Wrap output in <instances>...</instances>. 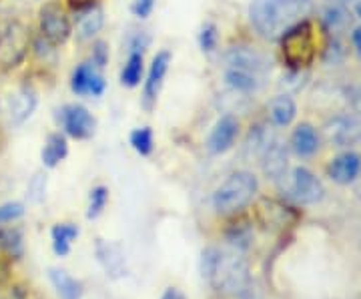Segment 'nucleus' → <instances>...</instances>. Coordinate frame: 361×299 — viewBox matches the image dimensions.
I'll return each instance as SVG.
<instances>
[{
    "mask_svg": "<svg viewBox=\"0 0 361 299\" xmlns=\"http://www.w3.org/2000/svg\"><path fill=\"white\" fill-rule=\"evenodd\" d=\"M94 2H97V0H66V4H68L73 11H77V13H82V11L90 8V6H94Z\"/></svg>",
    "mask_w": 361,
    "mask_h": 299,
    "instance_id": "nucleus-35",
    "label": "nucleus"
},
{
    "mask_svg": "<svg viewBox=\"0 0 361 299\" xmlns=\"http://www.w3.org/2000/svg\"><path fill=\"white\" fill-rule=\"evenodd\" d=\"M61 123L68 137L80 139V141L90 139L97 129V121L89 113V109H85L82 104H66L61 111Z\"/></svg>",
    "mask_w": 361,
    "mask_h": 299,
    "instance_id": "nucleus-9",
    "label": "nucleus"
},
{
    "mask_svg": "<svg viewBox=\"0 0 361 299\" xmlns=\"http://www.w3.org/2000/svg\"><path fill=\"white\" fill-rule=\"evenodd\" d=\"M130 145H133V149H135L139 155H151V153H153V147H155L153 130L149 129V127L135 129L130 133Z\"/></svg>",
    "mask_w": 361,
    "mask_h": 299,
    "instance_id": "nucleus-27",
    "label": "nucleus"
},
{
    "mask_svg": "<svg viewBox=\"0 0 361 299\" xmlns=\"http://www.w3.org/2000/svg\"><path fill=\"white\" fill-rule=\"evenodd\" d=\"M351 40H353V47H355L357 52L361 54V28H355V32L351 35Z\"/></svg>",
    "mask_w": 361,
    "mask_h": 299,
    "instance_id": "nucleus-37",
    "label": "nucleus"
},
{
    "mask_svg": "<svg viewBox=\"0 0 361 299\" xmlns=\"http://www.w3.org/2000/svg\"><path fill=\"white\" fill-rule=\"evenodd\" d=\"M68 155V145H66L65 135L61 133H52L49 135L47 143H44V149H42V163L44 167H56L65 157Z\"/></svg>",
    "mask_w": 361,
    "mask_h": 299,
    "instance_id": "nucleus-23",
    "label": "nucleus"
},
{
    "mask_svg": "<svg viewBox=\"0 0 361 299\" xmlns=\"http://www.w3.org/2000/svg\"><path fill=\"white\" fill-rule=\"evenodd\" d=\"M145 44H147V39L141 42V37H137V39L133 40V47H130V54L129 59H127V63H125V68H123V73H121V83L125 85V87H137L139 83H141L142 77V49H145Z\"/></svg>",
    "mask_w": 361,
    "mask_h": 299,
    "instance_id": "nucleus-19",
    "label": "nucleus"
},
{
    "mask_svg": "<svg viewBox=\"0 0 361 299\" xmlns=\"http://www.w3.org/2000/svg\"><path fill=\"white\" fill-rule=\"evenodd\" d=\"M23 2H37V0H23Z\"/></svg>",
    "mask_w": 361,
    "mask_h": 299,
    "instance_id": "nucleus-42",
    "label": "nucleus"
},
{
    "mask_svg": "<svg viewBox=\"0 0 361 299\" xmlns=\"http://www.w3.org/2000/svg\"><path fill=\"white\" fill-rule=\"evenodd\" d=\"M360 175H361V173H360ZM357 179H360V183H357V193L361 195V177H357Z\"/></svg>",
    "mask_w": 361,
    "mask_h": 299,
    "instance_id": "nucleus-40",
    "label": "nucleus"
},
{
    "mask_svg": "<svg viewBox=\"0 0 361 299\" xmlns=\"http://www.w3.org/2000/svg\"><path fill=\"white\" fill-rule=\"evenodd\" d=\"M23 215H25V207L20 203H6V205L0 207V225L13 223L14 219H18Z\"/></svg>",
    "mask_w": 361,
    "mask_h": 299,
    "instance_id": "nucleus-31",
    "label": "nucleus"
},
{
    "mask_svg": "<svg viewBox=\"0 0 361 299\" xmlns=\"http://www.w3.org/2000/svg\"><path fill=\"white\" fill-rule=\"evenodd\" d=\"M8 271H11V269H8V263L4 260H0V286H2L4 279L8 277Z\"/></svg>",
    "mask_w": 361,
    "mask_h": 299,
    "instance_id": "nucleus-36",
    "label": "nucleus"
},
{
    "mask_svg": "<svg viewBox=\"0 0 361 299\" xmlns=\"http://www.w3.org/2000/svg\"><path fill=\"white\" fill-rule=\"evenodd\" d=\"M30 49V28L20 20H11L0 28V68L13 71L23 65Z\"/></svg>",
    "mask_w": 361,
    "mask_h": 299,
    "instance_id": "nucleus-6",
    "label": "nucleus"
},
{
    "mask_svg": "<svg viewBox=\"0 0 361 299\" xmlns=\"http://www.w3.org/2000/svg\"><path fill=\"white\" fill-rule=\"evenodd\" d=\"M361 173V157L353 151L341 153L336 157L329 167H327V175L339 185H349V183L357 181Z\"/></svg>",
    "mask_w": 361,
    "mask_h": 299,
    "instance_id": "nucleus-14",
    "label": "nucleus"
},
{
    "mask_svg": "<svg viewBox=\"0 0 361 299\" xmlns=\"http://www.w3.org/2000/svg\"><path fill=\"white\" fill-rule=\"evenodd\" d=\"M109 201V191L104 187H97L90 191V203H89V211H87V217L89 219H97L101 213H103L104 205Z\"/></svg>",
    "mask_w": 361,
    "mask_h": 299,
    "instance_id": "nucleus-28",
    "label": "nucleus"
},
{
    "mask_svg": "<svg viewBox=\"0 0 361 299\" xmlns=\"http://www.w3.org/2000/svg\"><path fill=\"white\" fill-rule=\"evenodd\" d=\"M169 63H171V54L167 51H161L153 59L151 63V68H149V77H147V83H145V92H142V104L145 109H153L159 99V92H161V87H163V80H165V75L169 71Z\"/></svg>",
    "mask_w": 361,
    "mask_h": 299,
    "instance_id": "nucleus-13",
    "label": "nucleus"
},
{
    "mask_svg": "<svg viewBox=\"0 0 361 299\" xmlns=\"http://www.w3.org/2000/svg\"><path fill=\"white\" fill-rule=\"evenodd\" d=\"M283 181L287 197L299 205H315L325 195L322 181L305 167H295L291 173H285Z\"/></svg>",
    "mask_w": 361,
    "mask_h": 299,
    "instance_id": "nucleus-7",
    "label": "nucleus"
},
{
    "mask_svg": "<svg viewBox=\"0 0 361 299\" xmlns=\"http://www.w3.org/2000/svg\"><path fill=\"white\" fill-rule=\"evenodd\" d=\"M104 78L101 75V68L92 63H82L75 68L71 78V89L80 97H101L104 92Z\"/></svg>",
    "mask_w": 361,
    "mask_h": 299,
    "instance_id": "nucleus-10",
    "label": "nucleus"
},
{
    "mask_svg": "<svg viewBox=\"0 0 361 299\" xmlns=\"http://www.w3.org/2000/svg\"><path fill=\"white\" fill-rule=\"evenodd\" d=\"M199 44L201 49L207 52H211L217 47V26L215 25H205L201 35H199Z\"/></svg>",
    "mask_w": 361,
    "mask_h": 299,
    "instance_id": "nucleus-30",
    "label": "nucleus"
},
{
    "mask_svg": "<svg viewBox=\"0 0 361 299\" xmlns=\"http://www.w3.org/2000/svg\"><path fill=\"white\" fill-rule=\"evenodd\" d=\"M261 163H263V173L267 175V179H273V181L283 179L285 173H287V149H285V145L275 139L261 157Z\"/></svg>",
    "mask_w": 361,
    "mask_h": 299,
    "instance_id": "nucleus-15",
    "label": "nucleus"
},
{
    "mask_svg": "<svg viewBox=\"0 0 361 299\" xmlns=\"http://www.w3.org/2000/svg\"><path fill=\"white\" fill-rule=\"evenodd\" d=\"M78 237V227L73 223H59L52 227V249L56 255H66L73 241Z\"/></svg>",
    "mask_w": 361,
    "mask_h": 299,
    "instance_id": "nucleus-25",
    "label": "nucleus"
},
{
    "mask_svg": "<svg viewBox=\"0 0 361 299\" xmlns=\"http://www.w3.org/2000/svg\"><path fill=\"white\" fill-rule=\"evenodd\" d=\"M317 56V35L311 20H303L281 37V59L289 71H303Z\"/></svg>",
    "mask_w": 361,
    "mask_h": 299,
    "instance_id": "nucleus-5",
    "label": "nucleus"
},
{
    "mask_svg": "<svg viewBox=\"0 0 361 299\" xmlns=\"http://www.w3.org/2000/svg\"><path fill=\"white\" fill-rule=\"evenodd\" d=\"M297 115V104L289 94H279L269 103V118L275 127H287Z\"/></svg>",
    "mask_w": 361,
    "mask_h": 299,
    "instance_id": "nucleus-21",
    "label": "nucleus"
},
{
    "mask_svg": "<svg viewBox=\"0 0 361 299\" xmlns=\"http://www.w3.org/2000/svg\"><path fill=\"white\" fill-rule=\"evenodd\" d=\"M153 6H155V0H135L133 13L141 16V18H147L149 14L153 13Z\"/></svg>",
    "mask_w": 361,
    "mask_h": 299,
    "instance_id": "nucleus-34",
    "label": "nucleus"
},
{
    "mask_svg": "<svg viewBox=\"0 0 361 299\" xmlns=\"http://www.w3.org/2000/svg\"><path fill=\"white\" fill-rule=\"evenodd\" d=\"M351 101H353V106H355V109L361 113V87L360 89H355L353 97H351Z\"/></svg>",
    "mask_w": 361,
    "mask_h": 299,
    "instance_id": "nucleus-38",
    "label": "nucleus"
},
{
    "mask_svg": "<svg viewBox=\"0 0 361 299\" xmlns=\"http://www.w3.org/2000/svg\"><path fill=\"white\" fill-rule=\"evenodd\" d=\"M73 28L71 20L63 11V6L59 2H47L40 8V35L52 47H61L65 44L71 37Z\"/></svg>",
    "mask_w": 361,
    "mask_h": 299,
    "instance_id": "nucleus-8",
    "label": "nucleus"
},
{
    "mask_svg": "<svg viewBox=\"0 0 361 299\" xmlns=\"http://www.w3.org/2000/svg\"><path fill=\"white\" fill-rule=\"evenodd\" d=\"M163 299H185V298L180 295L177 289H173V287H171V289H167V291H165V295H163Z\"/></svg>",
    "mask_w": 361,
    "mask_h": 299,
    "instance_id": "nucleus-39",
    "label": "nucleus"
},
{
    "mask_svg": "<svg viewBox=\"0 0 361 299\" xmlns=\"http://www.w3.org/2000/svg\"><path fill=\"white\" fill-rule=\"evenodd\" d=\"M325 137L336 147H348V145L357 143L361 137V123L355 117H348V115L334 117L325 125Z\"/></svg>",
    "mask_w": 361,
    "mask_h": 299,
    "instance_id": "nucleus-12",
    "label": "nucleus"
},
{
    "mask_svg": "<svg viewBox=\"0 0 361 299\" xmlns=\"http://www.w3.org/2000/svg\"><path fill=\"white\" fill-rule=\"evenodd\" d=\"M275 141V137L271 135V130H267L265 127H253L249 137L245 141V153L249 159H261L263 153L269 149V145Z\"/></svg>",
    "mask_w": 361,
    "mask_h": 299,
    "instance_id": "nucleus-24",
    "label": "nucleus"
},
{
    "mask_svg": "<svg viewBox=\"0 0 361 299\" xmlns=\"http://www.w3.org/2000/svg\"><path fill=\"white\" fill-rule=\"evenodd\" d=\"M257 187V177L253 173L237 171L221 183L213 193V207L219 215H235L251 203Z\"/></svg>",
    "mask_w": 361,
    "mask_h": 299,
    "instance_id": "nucleus-4",
    "label": "nucleus"
},
{
    "mask_svg": "<svg viewBox=\"0 0 361 299\" xmlns=\"http://www.w3.org/2000/svg\"><path fill=\"white\" fill-rule=\"evenodd\" d=\"M355 13H357V14H360V16H361V2H360V4H357V8H355Z\"/></svg>",
    "mask_w": 361,
    "mask_h": 299,
    "instance_id": "nucleus-41",
    "label": "nucleus"
},
{
    "mask_svg": "<svg viewBox=\"0 0 361 299\" xmlns=\"http://www.w3.org/2000/svg\"><path fill=\"white\" fill-rule=\"evenodd\" d=\"M52 286L56 289L61 299H80L82 298V286L78 283L73 275H68L65 269H51Z\"/></svg>",
    "mask_w": 361,
    "mask_h": 299,
    "instance_id": "nucleus-22",
    "label": "nucleus"
},
{
    "mask_svg": "<svg viewBox=\"0 0 361 299\" xmlns=\"http://www.w3.org/2000/svg\"><path fill=\"white\" fill-rule=\"evenodd\" d=\"M104 25V11L103 6L94 4L87 11H82L80 16L77 18V28H75V35H77L78 42H89L92 40Z\"/></svg>",
    "mask_w": 361,
    "mask_h": 299,
    "instance_id": "nucleus-16",
    "label": "nucleus"
},
{
    "mask_svg": "<svg viewBox=\"0 0 361 299\" xmlns=\"http://www.w3.org/2000/svg\"><path fill=\"white\" fill-rule=\"evenodd\" d=\"M106 63H109V47L104 40H97L92 44V65L97 68H104Z\"/></svg>",
    "mask_w": 361,
    "mask_h": 299,
    "instance_id": "nucleus-33",
    "label": "nucleus"
},
{
    "mask_svg": "<svg viewBox=\"0 0 361 299\" xmlns=\"http://www.w3.org/2000/svg\"><path fill=\"white\" fill-rule=\"evenodd\" d=\"M311 0H253L249 18L263 39L275 40L303 23L311 13Z\"/></svg>",
    "mask_w": 361,
    "mask_h": 299,
    "instance_id": "nucleus-1",
    "label": "nucleus"
},
{
    "mask_svg": "<svg viewBox=\"0 0 361 299\" xmlns=\"http://www.w3.org/2000/svg\"><path fill=\"white\" fill-rule=\"evenodd\" d=\"M35 109H37V92L28 87L16 91L8 99V115H11V121L16 125L25 123L26 118L35 113Z\"/></svg>",
    "mask_w": 361,
    "mask_h": 299,
    "instance_id": "nucleus-18",
    "label": "nucleus"
},
{
    "mask_svg": "<svg viewBox=\"0 0 361 299\" xmlns=\"http://www.w3.org/2000/svg\"><path fill=\"white\" fill-rule=\"evenodd\" d=\"M265 63L257 52L247 49H233L225 59V85L235 92H253L257 91L263 80Z\"/></svg>",
    "mask_w": 361,
    "mask_h": 299,
    "instance_id": "nucleus-3",
    "label": "nucleus"
},
{
    "mask_svg": "<svg viewBox=\"0 0 361 299\" xmlns=\"http://www.w3.org/2000/svg\"><path fill=\"white\" fill-rule=\"evenodd\" d=\"M97 255H99V261L103 263L104 271L111 277H123L127 274L125 257H123V251L118 249V245L99 241L97 243Z\"/></svg>",
    "mask_w": 361,
    "mask_h": 299,
    "instance_id": "nucleus-20",
    "label": "nucleus"
},
{
    "mask_svg": "<svg viewBox=\"0 0 361 299\" xmlns=\"http://www.w3.org/2000/svg\"><path fill=\"white\" fill-rule=\"evenodd\" d=\"M0 251L8 257L23 255V233L16 227H0Z\"/></svg>",
    "mask_w": 361,
    "mask_h": 299,
    "instance_id": "nucleus-26",
    "label": "nucleus"
},
{
    "mask_svg": "<svg viewBox=\"0 0 361 299\" xmlns=\"http://www.w3.org/2000/svg\"><path fill=\"white\" fill-rule=\"evenodd\" d=\"M28 191H30V199H32V201H37V203L42 201V199H44V191H47V175L37 173L35 179L30 181Z\"/></svg>",
    "mask_w": 361,
    "mask_h": 299,
    "instance_id": "nucleus-32",
    "label": "nucleus"
},
{
    "mask_svg": "<svg viewBox=\"0 0 361 299\" xmlns=\"http://www.w3.org/2000/svg\"><path fill=\"white\" fill-rule=\"evenodd\" d=\"M291 149L299 157H313L319 149V135L313 125L301 123L291 133Z\"/></svg>",
    "mask_w": 361,
    "mask_h": 299,
    "instance_id": "nucleus-17",
    "label": "nucleus"
},
{
    "mask_svg": "<svg viewBox=\"0 0 361 299\" xmlns=\"http://www.w3.org/2000/svg\"><path fill=\"white\" fill-rule=\"evenodd\" d=\"M203 275L223 295H245L251 287L247 261L237 251L207 249L203 253Z\"/></svg>",
    "mask_w": 361,
    "mask_h": 299,
    "instance_id": "nucleus-2",
    "label": "nucleus"
},
{
    "mask_svg": "<svg viewBox=\"0 0 361 299\" xmlns=\"http://www.w3.org/2000/svg\"><path fill=\"white\" fill-rule=\"evenodd\" d=\"M348 13H345L341 6H331V8H327V13H325V23L329 25V28H334V30L348 25Z\"/></svg>",
    "mask_w": 361,
    "mask_h": 299,
    "instance_id": "nucleus-29",
    "label": "nucleus"
},
{
    "mask_svg": "<svg viewBox=\"0 0 361 299\" xmlns=\"http://www.w3.org/2000/svg\"><path fill=\"white\" fill-rule=\"evenodd\" d=\"M237 135H239V118L233 115L221 117L207 139V151L211 155H221V153L229 151L235 145Z\"/></svg>",
    "mask_w": 361,
    "mask_h": 299,
    "instance_id": "nucleus-11",
    "label": "nucleus"
}]
</instances>
